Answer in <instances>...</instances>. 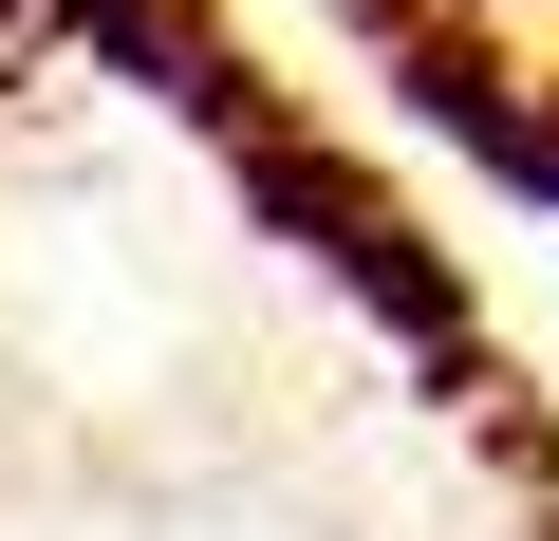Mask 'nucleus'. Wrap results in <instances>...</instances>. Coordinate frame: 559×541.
I'll return each instance as SVG.
<instances>
[{
  "mask_svg": "<svg viewBox=\"0 0 559 541\" xmlns=\"http://www.w3.org/2000/svg\"><path fill=\"white\" fill-rule=\"evenodd\" d=\"M429 113H448V131H466L503 187H540V205H559V113H540V94H466V75H448Z\"/></svg>",
  "mask_w": 559,
  "mask_h": 541,
  "instance_id": "nucleus-2",
  "label": "nucleus"
},
{
  "mask_svg": "<svg viewBox=\"0 0 559 541\" xmlns=\"http://www.w3.org/2000/svg\"><path fill=\"white\" fill-rule=\"evenodd\" d=\"M242 168H261V205L299 224V243L336 261V281H355V299H373L392 337H429V355H466V281H448V261H429V243H411V224H392V205H373L355 168H299L280 131H242Z\"/></svg>",
  "mask_w": 559,
  "mask_h": 541,
  "instance_id": "nucleus-1",
  "label": "nucleus"
}]
</instances>
